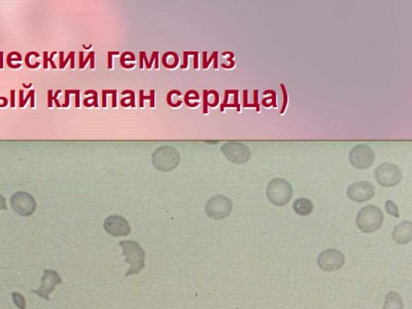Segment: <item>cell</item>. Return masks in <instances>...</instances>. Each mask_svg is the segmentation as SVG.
<instances>
[{
  "label": "cell",
  "instance_id": "obj_1",
  "mask_svg": "<svg viewBox=\"0 0 412 309\" xmlns=\"http://www.w3.org/2000/svg\"><path fill=\"white\" fill-rule=\"evenodd\" d=\"M123 248L125 261L130 265V268L125 276L138 274L145 268L146 251L136 241H121L119 242Z\"/></svg>",
  "mask_w": 412,
  "mask_h": 309
},
{
  "label": "cell",
  "instance_id": "obj_2",
  "mask_svg": "<svg viewBox=\"0 0 412 309\" xmlns=\"http://www.w3.org/2000/svg\"><path fill=\"white\" fill-rule=\"evenodd\" d=\"M356 227L364 233H372L380 229L383 223V213L375 205L363 207L356 215Z\"/></svg>",
  "mask_w": 412,
  "mask_h": 309
},
{
  "label": "cell",
  "instance_id": "obj_3",
  "mask_svg": "<svg viewBox=\"0 0 412 309\" xmlns=\"http://www.w3.org/2000/svg\"><path fill=\"white\" fill-rule=\"evenodd\" d=\"M266 195L272 204L276 206H283L291 201L293 197V188L286 179L276 177L268 184Z\"/></svg>",
  "mask_w": 412,
  "mask_h": 309
},
{
  "label": "cell",
  "instance_id": "obj_4",
  "mask_svg": "<svg viewBox=\"0 0 412 309\" xmlns=\"http://www.w3.org/2000/svg\"><path fill=\"white\" fill-rule=\"evenodd\" d=\"M374 176L381 187L391 188L400 184L402 179V171L396 164L385 162L376 167Z\"/></svg>",
  "mask_w": 412,
  "mask_h": 309
},
{
  "label": "cell",
  "instance_id": "obj_5",
  "mask_svg": "<svg viewBox=\"0 0 412 309\" xmlns=\"http://www.w3.org/2000/svg\"><path fill=\"white\" fill-rule=\"evenodd\" d=\"M233 204L230 198L224 195H214L206 203L205 212L212 220H223L231 214Z\"/></svg>",
  "mask_w": 412,
  "mask_h": 309
},
{
  "label": "cell",
  "instance_id": "obj_6",
  "mask_svg": "<svg viewBox=\"0 0 412 309\" xmlns=\"http://www.w3.org/2000/svg\"><path fill=\"white\" fill-rule=\"evenodd\" d=\"M375 154L367 144H357L353 147L349 153L348 160L350 164L360 170L367 169L374 163Z\"/></svg>",
  "mask_w": 412,
  "mask_h": 309
},
{
  "label": "cell",
  "instance_id": "obj_7",
  "mask_svg": "<svg viewBox=\"0 0 412 309\" xmlns=\"http://www.w3.org/2000/svg\"><path fill=\"white\" fill-rule=\"evenodd\" d=\"M223 155L227 158V160L234 164H243L249 161L250 159V150L247 146L237 142V141H228L223 144L221 149Z\"/></svg>",
  "mask_w": 412,
  "mask_h": 309
},
{
  "label": "cell",
  "instance_id": "obj_8",
  "mask_svg": "<svg viewBox=\"0 0 412 309\" xmlns=\"http://www.w3.org/2000/svg\"><path fill=\"white\" fill-rule=\"evenodd\" d=\"M344 255L335 248H329L321 251L317 258V264L321 270L327 272L337 271L344 265Z\"/></svg>",
  "mask_w": 412,
  "mask_h": 309
},
{
  "label": "cell",
  "instance_id": "obj_9",
  "mask_svg": "<svg viewBox=\"0 0 412 309\" xmlns=\"http://www.w3.org/2000/svg\"><path fill=\"white\" fill-rule=\"evenodd\" d=\"M347 197L357 203L371 200L375 195V188L369 181H357L350 185L347 189Z\"/></svg>",
  "mask_w": 412,
  "mask_h": 309
},
{
  "label": "cell",
  "instance_id": "obj_10",
  "mask_svg": "<svg viewBox=\"0 0 412 309\" xmlns=\"http://www.w3.org/2000/svg\"><path fill=\"white\" fill-rule=\"evenodd\" d=\"M62 279L57 271L46 269L44 271V276L42 277V286L39 289H33L32 293L38 296L50 301V294L54 290L56 285L60 284Z\"/></svg>",
  "mask_w": 412,
  "mask_h": 309
},
{
  "label": "cell",
  "instance_id": "obj_11",
  "mask_svg": "<svg viewBox=\"0 0 412 309\" xmlns=\"http://www.w3.org/2000/svg\"><path fill=\"white\" fill-rule=\"evenodd\" d=\"M12 206L21 215H30L35 210L34 199L26 193H17L12 198Z\"/></svg>",
  "mask_w": 412,
  "mask_h": 309
},
{
  "label": "cell",
  "instance_id": "obj_12",
  "mask_svg": "<svg viewBox=\"0 0 412 309\" xmlns=\"http://www.w3.org/2000/svg\"><path fill=\"white\" fill-rule=\"evenodd\" d=\"M104 230L109 234L116 237L127 236L131 231L128 222L124 217L119 215L108 217L104 222Z\"/></svg>",
  "mask_w": 412,
  "mask_h": 309
},
{
  "label": "cell",
  "instance_id": "obj_13",
  "mask_svg": "<svg viewBox=\"0 0 412 309\" xmlns=\"http://www.w3.org/2000/svg\"><path fill=\"white\" fill-rule=\"evenodd\" d=\"M392 239L398 244H407L412 240V223L404 221L397 225L391 233Z\"/></svg>",
  "mask_w": 412,
  "mask_h": 309
},
{
  "label": "cell",
  "instance_id": "obj_14",
  "mask_svg": "<svg viewBox=\"0 0 412 309\" xmlns=\"http://www.w3.org/2000/svg\"><path fill=\"white\" fill-rule=\"evenodd\" d=\"M293 208L297 214L305 216L312 212L313 203L307 198H299L294 202Z\"/></svg>",
  "mask_w": 412,
  "mask_h": 309
},
{
  "label": "cell",
  "instance_id": "obj_15",
  "mask_svg": "<svg viewBox=\"0 0 412 309\" xmlns=\"http://www.w3.org/2000/svg\"><path fill=\"white\" fill-rule=\"evenodd\" d=\"M403 301L401 296L396 292H390L385 296L383 309H403Z\"/></svg>",
  "mask_w": 412,
  "mask_h": 309
},
{
  "label": "cell",
  "instance_id": "obj_16",
  "mask_svg": "<svg viewBox=\"0 0 412 309\" xmlns=\"http://www.w3.org/2000/svg\"><path fill=\"white\" fill-rule=\"evenodd\" d=\"M88 61H91V69L95 68V52H91L88 57L84 60V53L80 52V69H84Z\"/></svg>",
  "mask_w": 412,
  "mask_h": 309
},
{
  "label": "cell",
  "instance_id": "obj_17",
  "mask_svg": "<svg viewBox=\"0 0 412 309\" xmlns=\"http://www.w3.org/2000/svg\"><path fill=\"white\" fill-rule=\"evenodd\" d=\"M145 91L140 90L139 91V106L144 107L145 105V100H150L151 101V107H155V90H151L150 96H145Z\"/></svg>",
  "mask_w": 412,
  "mask_h": 309
},
{
  "label": "cell",
  "instance_id": "obj_18",
  "mask_svg": "<svg viewBox=\"0 0 412 309\" xmlns=\"http://www.w3.org/2000/svg\"><path fill=\"white\" fill-rule=\"evenodd\" d=\"M385 210L387 211L388 214L395 216V217H400V213H399V209L398 206L395 204L393 201L391 200H387L385 202Z\"/></svg>",
  "mask_w": 412,
  "mask_h": 309
},
{
  "label": "cell",
  "instance_id": "obj_19",
  "mask_svg": "<svg viewBox=\"0 0 412 309\" xmlns=\"http://www.w3.org/2000/svg\"><path fill=\"white\" fill-rule=\"evenodd\" d=\"M12 297H13L14 303L16 304V306L19 309H25L26 308V301H25V298H24L23 295H21V294H19L17 292H14L12 294Z\"/></svg>",
  "mask_w": 412,
  "mask_h": 309
},
{
  "label": "cell",
  "instance_id": "obj_20",
  "mask_svg": "<svg viewBox=\"0 0 412 309\" xmlns=\"http://www.w3.org/2000/svg\"><path fill=\"white\" fill-rule=\"evenodd\" d=\"M267 94H271V96H270V97H267V98H264L263 101H262V104H263L264 106H266V107H270V105L267 103V101L270 100V99H272L271 105H273V107H277V104H276V92L273 91V90H266V91L264 92V95H267Z\"/></svg>",
  "mask_w": 412,
  "mask_h": 309
},
{
  "label": "cell",
  "instance_id": "obj_21",
  "mask_svg": "<svg viewBox=\"0 0 412 309\" xmlns=\"http://www.w3.org/2000/svg\"><path fill=\"white\" fill-rule=\"evenodd\" d=\"M59 54H60V65H59V68H60V69H64L65 66L67 65V63H68L70 60H71L73 62H75V55H76L75 52H70L69 55L67 56V58H66L65 60L63 59V58H64V53H63V52H60Z\"/></svg>",
  "mask_w": 412,
  "mask_h": 309
},
{
  "label": "cell",
  "instance_id": "obj_22",
  "mask_svg": "<svg viewBox=\"0 0 412 309\" xmlns=\"http://www.w3.org/2000/svg\"><path fill=\"white\" fill-rule=\"evenodd\" d=\"M126 94H129L130 96H129V97H124V98L121 100V105L125 104V101H126V100H130V106L135 107V106H136V104H135V93H134L132 90H125V91H123L122 95H126Z\"/></svg>",
  "mask_w": 412,
  "mask_h": 309
},
{
  "label": "cell",
  "instance_id": "obj_23",
  "mask_svg": "<svg viewBox=\"0 0 412 309\" xmlns=\"http://www.w3.org/2000/svg\"><path fill=\"white\" fill-rule=\"evenodd\" d=\"M206 52H203V54H202V57H203V64H202V68L203 69H207L208 68V66H209V64L214 60L216 62H218V56H219V53L218 52H213L212 53V55H211V57L208 59V60H206L205 59V57H206Z\"/></svg>",
  "mask_w": 412,
  "mask_h": 309
},
{
  "label": "cell",
  "instance_id": "obj_24",
  "mask_svg": "<svg viewBox=\"0 0 412 309\" xmlns=\"http://www.w3.org/2000/svg\"><path fill=\"white\" fill-rule=\"evenodd\" d=\"M173 94H176V95H178V96L182 95V93H181L178 90H171V91L167 94V97H166L167 104H168L169 106H172V107H178V106L182 105L183 102H182V101H177L176 103H172V101H171V96H172Z\"/></svg>",
  "mask_w": 412,
  "mask_h": 309
},
{
  "label": "cell",
  "instance_id": "obj_25",
  "mask_svg": "<svg viewBox=\"0 0 412 309\" xmlns=\"http://www.w3.org/2000/svg\"><path fill=\"white\" fill-rule=\"evenodd\" d=\"M31 56H35L37 58H39V57H40V54L37 53V52H29V53L26 54V57H25V64H26V66H27L28 68H30V69H35V68L40 67L41 63H40V62H37L35 64L31 65L30 62H29V58H30Z\"/></svg>",
  "mask_w": 412,
  "mask_h": 309
},
{
  "label": "cell",
  "instance_id": "obj_26",
  "mask_svg": "<svg viewBox=\"0 0 412 309\" xmlns=\"http://www.w3.org/2000/svg\"><path fill=\"white\" fill-rule=\"evenodd\" d=\"M34 94H35V91H34V90H31V91L29 92V94L27 95V97L24 98V91H23V90H20V107H24V106L26 105L27 101H28Z\"/></svg>",
  "mask_w": 412,
  "mask_h": 309
},
{
  "label": "cell",
  "instance_id": "obj_27",
  "mask_svg": "<svg viewBox=\"0 0 412 309\" xmlns=\"http://www.w3.org/2000/svg\"><path fill=\"white\" fill-rule=\"evenodd\" d=\"M280 88H281L282 95H283V104H282V107H281V110H280V114H283V113L285 112V108H286L288 103H289V95H288L286 89H285V87H284L283 84H280Z\"/></svg>",
  "mask_w": 412,
  "mask_h": 309
},
{
  "label": "cell",
  "instance_id": "obj_28",
  "mask_svg": "<svg viewBox=\"0 0 412 309\" xmlns=\"http://www.w3.org/2000/svg\"><path fill=\"white\" fill-rule=\"evenodd\" d=\"M132 56V55H134L133 53H131V52H125V53H123L122 55H121V59H120V64H121V66L123 67V68H126V69H129V68H132V67H134V64H131V65H127L126 63H125V61H127V60H125V57L126 56Z\"/></svg>",
  "mask_w": 412,
  "mask_h": 309
},
{
  "label": "cell",
  "instance_id": "obj_29",
  "mask_svg": "<svg viewBox=\"0 0 412 309\" xmlns=\"http://www.w3.org/2000/svg\"><path fill=\"white\" fill-rule=\"evenodd\" d=\"M208 91L203 90V114H208Z\"/></svg>",
  "mask_w": 412,
  "mask_h": 309
},
{
  "label": "cell",
  "instance_id": "obj_30",
  "mask_svg": "<svg viewBox=\"0 0 412 309\" xmlns=\"http://www.w3.org/2000/svg\"><path fill=\"white\" fill-rule=\"evenodd\" d=\"M254 104L256 106V111L260 112V103H259V91L255 90L254 91Z\"/></svg>",
  "mask_w": 412,
  "mask_h": 309
},
{
  "label": "cell",
  "instance_id": "obj_31",
  "mask_svg": "<svg viewBox=\"0 0 412 309\" xmlns=\"http://www.w3.org/2000/svg\"><path fill=\"white\" fill-rule=\"evenodd\" d=\"M89 94H93V96H94V102H93V106H95V107H98V99H97V92L96 91H94V90H89V91H86L85 92V95H89Z\"/></svg>",
  "mask_w": 412,
  "mask_h": 309
},
{
  "label": "cell",
  "instance_id": "obj_32",
  "mask_svg": "<svg viewBox=\"0 0 412 309\" xmlns=\"http://www.w3.org/2000/svg\"><path fill=\"white\" fill-rule=\"evenodd\" d=\"M189 56H190L189 52H184V64L181 66L182 69L188 68V65H189V59H188V57H189Z\"/></svg>",
  "mask_w": 412,
  "mask_h": 309
},
{
  "label": "cell",
  "instance_id": "obj_33",
  "mask_svg": "<svg viewBox=\"0 0 412 309\" xmlns=\"http://www.w3.org/2000/svg\"><path fill=\"white\" fill-rule=\"evenodd\" d=\"M120 52H109V68H113V55H120Z\"/></svg>",
  "mask_w": 412,
  "mask_h": 309
},
{
  "label": "cell",
  "instance_id": "obj_34",
  "mask_svg": "<svg viewBox=\"0 0 412 309\" xmlns=\"http://www.w3.org/2000/svg\"><path fill=\"white\" fill-rule=\"evenodd\" d=\"M226 107H235L236 110H237V112L239 113L240 112V105H236V104H229V103H227V104H225V105H221V112L223 113V112H225V108Z\"/></svg>",
  "mask_w": 412,
  "mask_h": 309
},
{
  "label": "cell",
  "instance_id": "obj_35",
  "mask_svg": "<svg viewBox=\"0 0 412 309\" xmlns=\"http://www.w3.org/2000/svg\"><path fill=\"white\" fill-rule=\"evenodd\" d=\"M48 106L49 107L53 106V91L52 90L48 91Z\"/></svg>",
  "mask_w": 412,
  "mask_h": 309
},
{
  "label": "cell",
  "instance_id": "obj_36",
  "mask_svg": "<svg viewBox=\"0 0 412 309\" xmlns=\"http://www.w3.org/2000/svg\"><path fill=\"white\" fill-rule=\"evenodd\" d=\"M56 54H57L56 52H53V53L51 54V57H50V58H48V62H50V63H51V65H52V68H53V69H56V68H57V66L55 65V62L53 61V58H54V56H55Z\"/></svg>",
  "mask_w": 412,
  "mask_h": 309
},
{
  "label": "cell",
  "instance_id": "obj_37",
  "mask_svg": "<svg viewBox=\"0 0 412 309\" xmlns=\"http://www.w3.org/2000/svg\"><path fill=\"white\" fill-rule=\"evenodd\" d=\"M106 95H108V90L102 91V106L106 107Z\"/></svg>",
  "mask_w": 412,
  "mask_h": 309
},
{
  "label": "cell",
  "instance_id": "obj_38",
  "mask_svg": "<svg viewBox=\"0 0 412 309\" xmlns=\"http://www.w3.org/2000/svg\"><path fill=\"white\" fill-rule=\"evenodd\" d=\"M15 93H16L15 90H11V106H12V107H15V106H16V103H15Z\"/></svg>",
  "mask_w": 412,
  "mask_h": 309
},
{
  "label": "cell",
  "instance_id": "obj_39",
  "mask_svg": "<svg viewBox=\"0 0 412 309\" xmlns=\"http://www.w3.org/2000/svg\"><path fill=\"white\" fill-rule=\"evenodd\" d=\"M48 52H44V69H48Z\"/></svg>",
  "mask_w": 412,
  "mask_h": 309
},
{
  "label": "cell",
  "instance_id": "obj_40",
  "mask_svg": "<svg viewBox=\"0 0 412 309\" xmlns=\"http://www.w3.org/2000/svg\"><path fill=\"white\" fill-rule=\"evenodd\" d=\"M113 107H117V90L113 92Z\"/></svg>",
  "mask_w": 412,
  "mask_h": 309
},
{
  "label": "cell",
  "instance_id": "obj_41",
  "mask_svg": "<svg viewBox=\"0 0 412 309\" xmlns=\"http://www.w3.org/2000/svg\"><path fill=\"white\" fill-rule=\"evenodd\" d=\"M194 68H198V52H195L194 54Z\"/></svg>",
  "mask_w": 412,
  "mask_h": 309
},
{
  "label": "cell",
  "instance_id": "obj_42",
  "mask_svg": "<svg viewBox=\"0 0 412 309\" xmlns=\"http://www.w3.org/2000/svg\"><path fill=\"white\" fill-rule=\"evenodd\" d=\"M69 105V94L65 91V102L63 104V107H67Z\"/></svg>",
  "mask_w": 412,
  "mask_h": 309
},
{
  "label": "cell",
  "instance_id": "obj_43",
  "mask_svg": "<svg viewBox=\"0 0 412 309\" xmlns=\"http://www.w3.org/2000/svg\"><path fill=\"white\" fill-rule=\"evenodd\" d=\"M248 92H247V90H244L243 91V105H245V104H247V99H248Z\"/></svg>",
  "mask_w": 412,
  "mask_h": 309
},
{
  "label": "cell",
  "instance_id": "obj_44",
  "mask_svg": "<svg viewBox=\"0 0 412 309\" xmlns=\"http://www.w3.org/2000/svg\"><path fill=\"white\" fill-rule=\"evenodd\" d=\"M4 68V52H0V69Z\"/></svg>",
  "mask_w": 412,
  "mask_h": 309
},
{
  "label": "cell",
  "instance_id": "obj_45",
  "mask_svg": "<svg viewBox=\"0 0 412 309\" xmlns=\"http://www.w3.org/2000/svg\"><path fill=\"white\" fill-rule=\"evenodd\" d=\"M234 66H235V63H234V61H232V60H231V64H230V65L222 64V67H223V68H228V69H230V68H233Z\"/></svg>",
  "mask_w": 412,
  "mask_h": 309
},
{
  "label": "cell",
  "instance_id": "obj_46",
  "mask_svg": "<svg viewBox=\"0 0 412 309\" xmlns=\"http://www.w3.org/2000/svg\"><path fill=\"white\" fill-rule=\"evenodd\" d=\"M2 208H6V204H5L4 198L0 197V209H2Z\"/></svg>",
  "mask_w": 412,
  "mask_h": 309
},
{
  "label": "cell",
  "instance_id": "obj_47",
  "mask_svg": "<svg viewBox=\"0 0 412 309\" xmlns=\"http://www.w3.org/2000/svg\"><path fill=\"white\" fill-rule=\"evenodd\" d=\"M0 100H3L4 102H7L8 101V99L6 98V97H0ZM8 104L7 103H5V104H0V107H5V106H7Z\"/></svg>",
  "mask_w": 412,
  "mask_h": 309
},
{
  "label": "cell",
  "instance_id": "obj_48",
  "mask_svg": "<svg viewBox=\"0 0 412 309\" xmlns=\"http://www.w3.org/2000/svg\"><path fill=\"white\" fill-rule=\"evenodd\" d=\"M22 86H23L24 88H26V89H29L30 87H32V84H30V85H26V84H23Z\"/></svg>",
  "mask_w": 412,
  "mask_h": 309
}]
</instances>
